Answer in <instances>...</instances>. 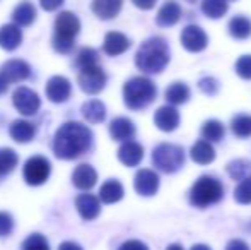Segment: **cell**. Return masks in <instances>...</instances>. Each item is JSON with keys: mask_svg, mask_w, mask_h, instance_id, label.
I'll return each mask as SVG.
<instances>
[{"mask_svg": "<svg viewBox=\"0 0 251 250\" xmlns=\"http://www.w3.org/2000/svg\"><path fill=\"white\" fill-rule=\"evenodd\" d=\"M93 147V132L79 122H67L56 130L53 153L58 160H75Z\"/></svg>", "mask_w": 251, "mask_h": 250, "instance_id": "cell-1", "label": "cell"}, {"mask_svg": "<svg viewBox=\"0 0 251 250\" xmlns=\"http://www.w3.org/2000/svg\"><path fill=\"white\" fill-rule=\"evenodd\" d=\"M171 54L164 38L154 36L146 40L135 54V65L146 74H159L168 67Z\"/></svg>", "mask_w": 251, "mask_h": 250, "instance_id": "cell-2", "label": "cell"}, {"mask_svg": "<svg viewBox=\"0 0 251 250\" xmlns=\"http://www.w3.org/2000/svg\"><path fill=\"white\" fill-rule=\"evenodd\" d=\"M155 96H157V87L149 77H132L123 86V101L128 110H144L155 100Z\"/></svg>", "mask_w": 251, "mask_h": 250, "instance_id": "cell-3", "label": "cell"}, {"mask_svg": "<svg viewBox=\"0 0 251 250\" xmlns=\"http://www.w3.org/2000/svg\"><path fill=\"white\" fill-rule=\"evenodd\" d=\"M80 31V21L70 10H63L55 19V34H53L51 47L62 55H69L74 50L75 36Z\"/></svg>", "mask_w": 251, "mask_h": 250, "instance_id": "cell-4", "label": "cell"}, {"mask_svg": "<svg viewBox=\"0 0 251 250\" xmlns=\"http://www.w3.org/2000/svg\"><path fill=\"white\" fill-rule=\"evenodd\" d=\"M222 199H224V185L210 175H201L190 190V202L199 209L214 206Z\"/></svg>", "mask_w": 251, "mask_h": 250, "instance_id": "cell-5", "label": "cell"}, {"mask_svg": "<svg viewBox=\"0 0 251 250\" xmlns=\"http://www.w3.org/2000/svg\"><path fill=\"white\" fill-rule=\"evenodd\" d=\"M152 163L164 173H176L185 165V151L181 146L162 142L152 151Z\"/></svg>", "mask_w": 251, "mask_h": 250, "instance_id": "cell-6", "label": "cell"}, {"mask_svg": "<svg viewBox=\"0 0 251 250\" xmlns=\"http://www.w3.org/2000/svg\"><path fill=\"white\" fill-rule=\"evenodd\" d=\"M50 173H51V165L45 156H31L24 163L23 168L24 182L27 185H33V187L43 185L48 180Z\"/></svg>", "mask_w": 251, "mask_h": 250, "instance_id": "cell-7", "label": "cell"}, {"mask_svg": "<svg viewBox=\"0 0 251 250\" xmlns=\"http://www.w3.org/2000/svg\"><path fill=\"white\" fill-rule=\"evenodd\" d=\"M77 81H79L80 89L86 94H100L104 89L108 77H106L104 70L100 65H93L87 67V69H80Z\"/></svg>", "mask_w": 251, "mask_h": 250, "instance_id": "cell-8", "label": "cell"}, {"mask_svg": "<svg viewBox=\"0 0 251 250\" xmlns=\"http://www.w3.org/2000/svg\"><path fill=\"white\" fill-rule=\"evenodd\" d=\"M12 103L16 107V110L23 115H34L41 107V100L38 96V93L26 86H21L14 91Z\"/></svg>", "mask_w": 251, "mask_h": 250, "instance_id": "cell-9", "label": "cell"}, {"mask_svg": "<svg viewBox=\"0 0 251 250\" xmlns=\"http://www.w3.org/2000/svg\"><path fill=\"white\" fill-rule=\"evenodd\" d=\"M181 45L192 54H199L203 52L208 45V36L200 26L190 24L181 31Z\"/></svg>", "mask_w": 251, "mask_h": 250, "instance_id": "cell-10", "label": "cell"}, {"mask_svg": "<svg viewBox=\"0 0 251 250\" xmlns=\"http://www.w3.org/2000/svg\"><path fill=\"white\" fill-rule=\"evenodd\" d=\"M133 187L135 192L142 197H151L154 194H157L159 190V175L154 170L149 168H142L135 173L133 178Z\"/></svg>", "mask_w": 251, "mask_h": 250, "instance_id": "cell-11", "label": "cell"}, {"mask_svg": "<svg viewBox=\"0 0 251 250\" xmlns=\"http://www.w3.org/2000/svg\"><path fill=\"white\" fill-rule=\"evenodd\" d=\"M72 94V84L67 77L53 76L47 83V96L53 103H63Z\"/></svg>", "mask_w": 251, "mask_h": 250, "instance_id": "cell-12", "label": "cell"}, {"mask_svg": "<svg viewBox=\"0 0 251 250\" xmlns=\"http://www.w3.org/2000/svg\"><path fill=\"white\" fill-rule=\"evenodd\" d=\"M154 124L162 132H173L179 125V111L173 105L157 108V111L154 113Z\"/></svg>", "mask_w": 251, "mask_h": 250, "instance_id": "cell-13", "label": "cell"}, {"mask_svg": "<svg viewBox=\"0 0 251 250\" xmlns=\"http://www.w3.org/2000/svg\"><path fill=\"white\" fill-rule=\"evenodd\" d=\"M75 207L80 216H82V220L86 221L96 220L101 213L100 199L96 195H93V194H79L75 197Z\"/></svg>", "mask_w": 251, "mask_h": 250, "instance_id": "cell-14", "label": "cell"}, {"mask_svg": "<svg viewBox=\"0 0 251 250\" xmlns=\"http://www.w3.org/2000/svg\"><path fill=\"white\" fill-rule=\"evenodd\" d=\"M181 5L175 0H166L155 16V24L161 28H171L181 19Z\"/></svg>", "mask_w": 251, "mask_h": 250, "instance_id": "cell-15", "label": "cell"}, {"mask_svg": "<svg viewBox=\"0 0 251 250\" xmlns=\"http://www.w3.org/2000/svg\"><path fill=\"white\" fill-rule=\"evenodd\" d=\"M0 72L7 77L10 84L12 83H21V81H26L31 77V67L27 62L24 60H17V58H12V60L5 62Z\"/></svg>", "mask_w": 251, "mask_h": 250, "instance_id": "cell-16", "label": "cell"}, {"mask_svg": "<svg viewBox=\"0 0 251 250\" xmlns=\"http://www.w3.org/2000/svg\"><path fill=\"white\" fill-rule=\"evenodd\" d=\"M130 40L125 36L123 33H118V31H109L104 36V43H102V50H104L106 55L109 57H116V55L125 54L130 48Z\"/></svg>", "mask_w": 251, "mask_h": 250, "instance_id": "cell-17", "label": "cell"}, {"mask_svg": "<svg viewBox=\"0 0 251 250\" xmlns=\"http://www.w3.org/2000/svg\"><path fill=\"white\" fill-rule=\"evenodd\" d=\"M98 182V171L91 165L82 163L74 170L72 184L79 190H91Z\"/></svg>", "mask_w": 251, "mask_h": 250, "instance_id": "cell-18", "label": "cell"}, {"mask_svg": "<svg viewBox=\"0 0 251 250\" xmlns=\"http://www.w3.org/2000/svg\"><path fill=\"white\" fill-rule=\"evenodd\" d=\"M118 160L125 167H137L144 160V147L135 140H126L120 146L118 149Z\"/></svg>", "mask_w": 251, "mask_h": 250, "instance_id": "cell-19", "label": "cell"}, {"mask_svg": "<svg viewBox=\"0 0 251 250\" xmlns=\"http://www.w3.org/2000/svg\"><path fill=\"white\" fill-rule=\"evenodd\" d=\"M135 132H137L135 124L126 117H116L115 120L109 124V134H111L113 140L126 142V140L133 139Z\"/></svg>", "mask_w": 251, "mask_h": 250, "instance_id": "cell-20", "label": "cell"}, {"mask_svg": "<svg viewBox=\"0 0 251 250\" xmlns=\"http://www.w3.org/2000/svg\"><path fill=\"white\" fill-rule=\"evenodd\" d=\"M23 43V29L17 24H3L0 28V47L3 50H16Z\"/></svg>", "mask_w": 251, "mask_h": 250, "instance_id": "cell-21", "label": "cell"}, {"mask_svg": "<svg viewBox=\"0 0 251 250\" xmlns=\"http://www.w3.org/2000/svg\"><path fill=\"white\" fill-rule=\"evenodd\" d=\"M9 136L19 144L31 142L34 139V136H36V127H34V124H31V122L19 118V120H14L10 124Z\"/></svg>", "mask_w": 251, "mask_h": 250, "instance_id": "cell-22", "label": "cell"}, {"mask_svg": "<svg viewBox=\"0 0 251 250\" xmlns=\"http://www.w3.org/2000/svg\"><path fill=\"white\" fill-rule=\"evenodd\" d=\"M123 5V0H93L91 3V9L96 14L100 19L108 21L113 19L120 14Z\"/></svg>", "mask_w": 251, "mask_h": 250, "instance_id": "cell-23", "label": "cell"}, {"mask_svg": "<svg viewBox=\"0 0 251 250\" xmlns=\"http://www.w3.org/2000/svg\"><path fill=\"white\" fill-rule=\"evenodd\" d=\"M190 156H192V160L199 165H210L212 161L215 160V149L208 140L200 139L192 146Z\"/></svg>", "mask_w": 251, "mask_h": 250, "instance_id": "cell-24", "label": "cell"}, {"mask_svg": "<svg viewBox=\"0 0 251 250\" xmlns=\"http://www.w3.org/2000/svg\"><path fill=\"white\" fill-rule=\"evenodd\" d=\"M36 19V7L29 2V0H24L19 5H16V9L12 10V21L17 26L27 28L34 23Z\"/></svg>", "mask_w": 251, "mask_h": 250, "instance_id": "cell-25", "label": "cell"}, {"mask_svg": "<svg viewBox=\"0 0 251 250\" xmlns=\"http://www.w3.org/2000/svg\"><path fill=\"white\" fill-rule=\"evenodd\" d=\"M123 195H125V189H123V185L120 184L118 180H115V178L106 180L100 189V199L104 204L118 202V200L123 199Z\"/></svg>", "mask_w": 251, "mask_h": 250, "instance_id": "cell-26", "label": "cell"}, {"mask_svg": "<svg viewBox=\"0 0 251 250\" xmlns=\"http://www.w3.org/2000/svg\"><path fill=\"white\" fill-rule=\"evenodd\" d=\"M84 118H86L89 124H101L106 118V107L104 103L100 100H89L82 105L80 108Z\"/></svg>", "mask_w": 251, "mask_h": 250, "instance_id": "cell-27", "label": "cell"}, {"mask_svg": "<svg viewBox=\"0 0 251 250\" xmlns=\"http://www.w3.org/2000/svg\"><path fill=\"white\" fill-rule=\"evenodd\" d=\"M229 34L236 40H248L251 36V21L245 16H234L229 21Z\"/></svg>", "mask_w": 251, "mask_h": 250, "instance_id": "cell-28", "label": "cell"}, {"mask_svg": "<svg viewBox=\"0 0 251 250\" xmlns=\"http://www.w3.org/2000/svg\"><path fill=\"white\" fill-rule=\"evenodd\" d=\"M166 101L173 107L176 105H183L190 100V87L185 83H173L171 86L166 89L164 93Z\"/></svg>", "mask_w": 251, "mask_h": 250, "instance_id": "cell-29", "label": "cell"}, {"mask_svg": "<svg viewBox=\"0 0 251 250\" xmlns=\"http://www.w3.org/2000/svg\"><path fill=\"white\" fill-rule=\"evenodd\" d=\"M200 134L208 142H219V140L224 139L226 129H224V125H222V122L212 118V120L203 122V125H201V129H200Z\"/></svg>", "mask_w": 251, "mask_h": 250, "instance_id": "cell-30", "label": "cell"}, {"mask_svg": "<svg viewBox=\"0 0 251 250\" xmlns=\"http://www.w3.org/2000/svg\"><path fill=\"white\" fill-rule=\"evenodd\" d=\"M227 0H201V12L210 19H221L227 14Z\"/></svg>", "mask_w": 251, "mask_h": 250, "instance_id": "cell-31", "label": "cell"}, {"mask_svg": "<svg viewBox=\"0 0 251 250\" xmlns=\"http://www.w3.org/2000/svg\"><path fill=\"white\" fill-rule=\"evenodd\" d=\"M226 171L232 180H245L251 177V163L246 160H232L227 163Z\"/></svg>", "mask_w": 251, "mask_h": 250, "instance_id": "cell-32", "label": "cell"}, {"mask_svg": "<svg viewBox=\"0 0 251 250\" xmlns=\"http://www.w3.org/2000/svg\"><path fill=\"white\" fill-rule=\"evenodd\" d=\"M17 161H19V156L16 151L10 147H2L0 149V178L12 173L14 168L17 167Z\"/></svg>", "mask_w": 251, "mask_h": 250, "instance_id": "cell-33", "label": "cell"}, {"mask_svg": "<svg viewBox=\"0 0 251 250\" xmlns=\"http://www.w3.org/2000/svg\"><path fill=\"white\" fill-rule=\"evenodd\" d=\"M231 130L239 139L250 137L251 136V115H236L231 120Z\"/></svg>", "mask_w": 251, "mask_h": 250, "instance_id": "cell-34", "label": "cell"}, {"mask_svg": "<svg viewBox=\"0 0 251 250\" xmlns=\"http://www.w3.org/2000/svg\"><path fill=\"white\" fill-rule=\"evenodd\" d=\"M98 62H100V55L94 48H82L75 57V65L79 67V70L98 65Z\"/></svg>", "mask_w": 251, "mask_h": 250, "instance_id": "cell-35", "label": "cell"}, {"mask_svg": "<svg viewBox=\"0 0 251 250\" xmlns=\"http://www.w3.org/2000/svg\"><path fill=\"white\" fill-rule=\"evenodd\" d=\"M234 200L239 204H251V177L241 180L234 189Z\"/></svg>", "mask_w": 251, "mask_h": 250, "instance_id": "cell-36", "label": "cell"}, {"mask_svg": "<svg viewBox=\"0 0 251 250\" xmlns=\"http://www.w3.org/2000/svg\"><path fill=\"white\" fill-rule=\"evenodd\" d=\"M23 250H51V249L43 235L33 233L23 242Z\"/></svg>", "mask_w": 251, "mask_h": 250, "instance_id": "cell-37", "label": "cell"}, {"mask_svg": "<svg viewBox=\"0 0 251 250\" xmlns=\"http://www.w3.org/2000/svg\"><path fill=\"white\" fill-rule=\"evenodd\" d=\"M236 74L246 81H251V55H243L236 62Z\"/></svg>", "mask_w": 251, "mask_h": 250, "instance_id": "cell-38", "label": "cell"}, {"mask_svg": "<svg viewBox=\"0 0 251 250\" xmlns=\"http://www.w3.org/2000/svg\"><path fill=\"white\" fill-rule=\"evenodd\" d=\"M199 87L201 93L208 94V96H215V94L219 93V87L221 86H219V81L215 79V77L207 76V77H201L199 81Z\"/></svg>", "mask_w": 251, "mask_h": 250, "instance_id": "cell-39", "label": "cell"}, {"mask_svg": "<svg viewBox=\"0 0 251 250\" xmlns=\"http://www.w3.org/2000/svg\"><path fill=\"white\" fill-rule=\"evenodd\" d=\"M14 230V218L9 213L0 211V238L9 237Z\"/></svg>", "mask_w": 251, "mask_h": 250, "instance_id": "cell-40", "label": "cell"}, {"mask_svg": "<svg viewBox=\"0 0 251 250\" xmlns=\"http://www.w3.org/2000/svg\"><path fill=\"white\" fill-rule=\"evenodd\" d=\"M118 250H149V247L140 240H126L125 244L120 245Z\"/></svg>", "mask_w": 251, "mask_h": 250, "instance_id": "cell-41", "label": "cell"}, {"mask_svg": "<svg viewBox=\"0 0 251 250\" xmlns=\"http://www.w3.org/2000/svg\"><path fill=\"white\" fill-rule=\"evenodd\" d=\"M226 250H251V249H250V245L246 244L245 240H239V238H232V240L227 244Z\"/></svg>", "mask_w": 251, "mask_h": 250, "instance_id": "cell-42", "label": "cell"}, {"mask_svg": "<svg viewBox=\"0 0 251 250\" xmlns=\"http://www.w3.org/2000/svg\"><path fill=\"white\" fill-rule=\"evenodd\" d=\"M63 3V0H40V5L41 9L48 10V12H51V10H56L60 5Z\"/></svg>", "mask_w": 251, "mask_h": 250, "instance_id": "cell-43", "label": "cell"}, {"mask_svg": "<svg viewBox=\"0 0 251 250\" xmlns=\"http://www.w3.org/2000/svg\"><path fill=\"white\" fill-rule=\"evenodd\" d=\"M133 5L139 7L140 10H151L157 3V0H132Z\"/></svg>", "mask_w": 251, "mask_h": 250, "instance_id": "cell-44", "label": "cell"}, {"mask_svg": "<svg viewBox=\"0 0 251 250\" xmlns=\"http://www.w3.org/2000/svg\"><path fill=\"white\" fill-rule=\"evenodd\" d=\"M58 250H84V249L79 244H75V242H63L58 247Z\"/></svg>", "mask_w": 251, "mask_h": 250, "instance_id": "cell-45", "label": "cell"}, {"mask_svg": "<svg viewBox=\"0 0 251 250\" xmlns=\"http://www.w3.org/2000/svg\"><path fill=\"white\" fill-rule=\"evenodd\" d=\"M9 84H10V83L7 81V77L3 76L2 72H0V94H3L7 89H9Z\"/></svg>", "mask_w": 251, "mask_h": 250, "instance_id": "cell-46", "label": "cell"}, {"mask_svg": "<svg viewBox=\"0 0 251 250\" xmlns=\"http://www.w3.org/2000/svg\"><path fill=\"white\" fill-rule=\"evenodd\" d=\"M190 250H212L208 245H203V244H197V245H193Z\"/></svg>", "mask_w": 251, "mask_h": 250, "instance_id": "cell-47", "label": "cell"}, {"mask_svg": "<svg viewBox=\"0 0 251 250\" xmlns=\"http://www.w3.org/2000/svg\"><path fill=\"white\" fill-rule=\"evenodd\" d=\"M166 250H185V249H183L179 244H171V245H169V247L166 249Z\"/></svg>", "mask_w": 251, "mask_h": 250, "instance_id": "cell-48", "label": "cell"}, {"mask_svg": "<svg viewBox=\"0 0 251 250\" xmlns=\"http://www.w3.org/2000/svg\"><path fill=\"white\" fill-rule=\"evenodd\" d=\"M227 2H234V0H227Z\"/></svg>", "mask_w": 251, "mask_h": 250, "instance_id": "cell-49", "label": "cell"}, {"mask_svg": "<svg viewBox=\"0 0 251 250\" xmlns=\"http://www.w3.org/2000/svg\"><path fill=\"white\" fill-rule=\"evenodd\" d=\"M188 2H193V0H188Z\"/></svg>", "mask_w": 251, "mask_h": 250, "instance_id": "cell-50", "label": "cell"}, {"mask_svg": "<svg viewBox=\"0 0 251 250\" xmlns=\"http://www.w3.org/2000/svg\"><path fill=\"white\" fill-rule=\"evenodd\" d=\"M0 180H2V178H0Z\"/></svg>", "mask_w": 251, "mask_h": 250, "instance_id": "cell-51", "label": "cell"}]
</instances>
